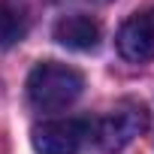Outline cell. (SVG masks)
<instances>
[{"mask_svg":"<svg viewBox=\"0 0 154 154\" xmlns=\"http://www.w3.org/2000/svg\"><path fill=\"white\" fill-rule=\"evenodd\" d=\"M94 142L91 118H51L33 127V148L39 154H79Z\"/></svg>","mask_w":154,"mask_h":154,"instance_id":"3957f363","label":"cell"},{"mask_svg":"<svg viewBox=\"0 0 154 154\" xmlns=\"http://www.w3.org/2000/svg\"><path fill=\"white\" fill-rule=\"evenodd\" d=\"M115 45H118L121 57H127L133 63L154 60V9H145V12H136L133 18H127L115 36Z\"/></svg>","mask_w":154,"mask_h":154,"instance_id":"277c9868","label":"cell"},{"mask_svg":"<svg viewBox=\"0 0 154 154\" xmlns=\"http://www.w3.org/2000/svg\"><path fill=\"white\" fill-rule=\"evenodd\" d=\"M54 39L72 51H94L103 39V27L97 18L75 12V15H63L54 24Z\"/></svg>","mask_w":154,"mask_h":154,"instance_id":"5b68a950","label":"cell"},{"mask_svg":"<svg viewBox=\"0 0 154 154\" xmlns=\"http://www.w3.org/2000/svg\"><path fill=\"white\" fill-rule=\"evenodd\" d=\"M145 130H148V109L136 100H121L100 121H94V142L100 151L115 154V151L127 148Z\"/></svg>","mask_w":154,"mask_h":154,"instance_id":"7a4b0ae2","label":"cell"},{"mask_svg":"<svg viewBox=\"0 0 154 154\" xmlns=\"http://www.w3.org/2000/svg\"><path fill=\"white\" fill-rule=\"evenodd\" d=\"M27 36V15L12 3L0 0V48H12Z\"/></svg>","mask_w":154,"mask_h":154,"instance_id":"8992f818","label":"cell"},{"mask_svg":"<svg viewBox=\"0 0 154 154\" xmlns=\"http://www.w3.org/2000/svg\"><path fill=\"white\" fill-rule=\"evenodd\" d=\"M85 79L79 69H72L57 60L36 63L27 75V100L39 112H60L79 100Z\"/></svg>","mask_w":154,"mask_h":154,"instance_id":"6da1fadb","label":"cell"}]
</instances>
